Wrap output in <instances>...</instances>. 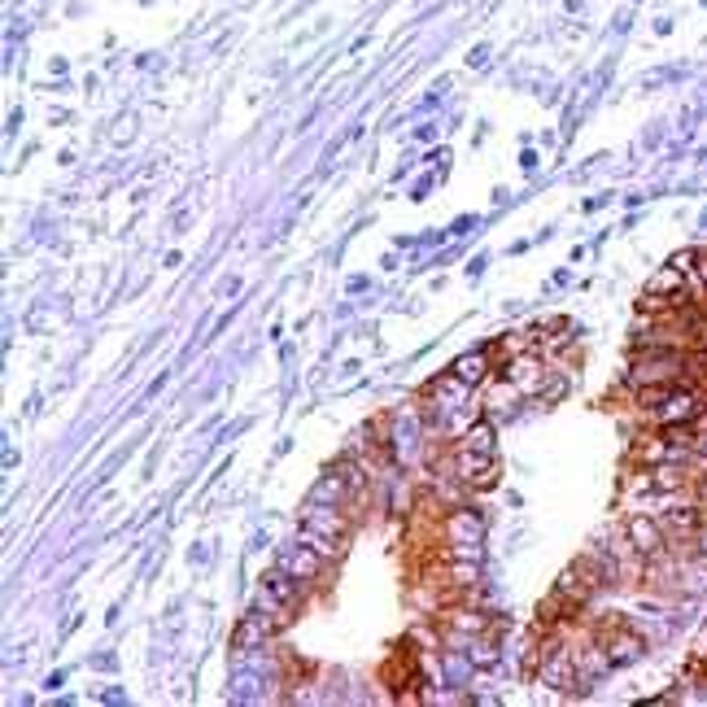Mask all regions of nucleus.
<instances>
[{"label":"nucleus","instance_id":"nucleus-1","mask_svg":"<svg viewBox=\"0 0 707 707\" xmlns=\"http://www.w3.org/2000/svg\"><path fill=\"white\" fill-rule=\"evenodd\" d=\"M686 358H690V350H673V345H646V350L633 354L629 389L681 385V380H686Z\"/></svg>","mask_w":707,"mask_h":707},{"label":"nucleus","instance_id":"nucleus-2","mask_svg":"<svg viewBox=\"0 0 707 707\" xmlns=\"http://www.w3.org/2000/svg\"><path fill=\"white\" fill-rule=\"evenodd\" d=\"M537 681L559 694L581 690V668H577V651L559 638V633H546V642L537 646Z\"/></svg>","mask_w":707,"mask_h":707},{"label":"nucleus","instance_id":"nucleus-3","mask_svg":"<svg viewBox=\"0 0 707 707\" xmlns=\"http://www.w3.org/2000/svg\"><path fill=\"white\" fill-rule=\"evenodd\" d=\"M450 463H454V481H459L463 489H489L498 481V454H481V450H467L454 441L450 450Z\"/></svg>","mask_w":707,"mask_h":707},{"label":"nucleus","instance_id":"nucleus-4","mask_svg":"<svg viewBox=\"0 0 707 707\" xmlns=\"http://www.w3.org/2000/svg\"><path fill=\"white\" fill-rule=\"evenodd\" d=\"M297 598H302V581H297L293 572L275 568V572H267V577H262L258 607H262V611H271L275 620H289V616H293V607H297Z\"/></svg>","mask_w":707,"mask_h":707},{"label":"nucleus","instance_id":"nucleus-5","mask_svg":"<svg viewBox=\"0 0 707 707\" xmlns=\"http://www.w3.org/2000/svg\"><path fill=\"white\" fill-rule=\"evenodd\" d=\"M598 642L607 646V655H611V664H616V668H625V664H633V659H642V651H646V638H642V633H633L620 616H611V620L598 625Z\"/></svg>","mask_w":707,"mask_h":707},{"label":"nucleus","instance_id":"nucleus-6","mask_svg":"<svg viewBox=\"0 0 707 707\" xmlns=\"http://www.w3.org/2000/svg\"><path fill=\"white\" fill-rule=\"evenodd\" d=\"M498 371L524 393V398H542V385H546V376H550L546 358H542V354H529V350H524V354H511Z\"/></svg>","mask_w":707,"mask_h":707},{"label":"nucleus","instance_id":"nucleus-7","mask_svg":"<svg viewBox=\"0 0 707 707\" xmlns=\"http://www.w3.org/2000/svg\"><path fill=\"white\" fill-rule=\"evenodd\" d=\"M625 537L633 542V550L646 559H655V555H668V533H664V524H659V515H646V511H633L629 520H625Z\"/></svg>","mask_w":707,"mask_h":707},{"label":"nucleus","instance_id":"nucleus-8","mask_svg":"<svg viewBox=\"0 0 707 707\" xmlns=\"http://www.w3.org/2000/svg\"><path fill=\"white\" fill-rule=\"evenodd\" d=\"M302 533L328 537V542H337V546L345 550V537H350V520H345L341 502H337V507H328V502H310L306 515H302Z\"/></svg>","mask_w":707,"mask_h":707},{"label":"nucleus","instance_id":"nucleus-9","mask_svg":"<svg viewBox=\"0 0 707 707\" xmlns=\"http://www.w3.org/2000/svg\"><path fill=\"white\" fill-rule=\"evenodd\" d=\"M328 555H319L315 546H306L302 537H297V546H284L280 550V568L284 572H293L297 581H306V585H315V581H323L328 577Z\"/></svg>","mask_w":707,"mask_h":707},{"label":"nucleus","instance_id":"nucleus-10","mask_svg":"<svg viewBox=\"0 0 707 707\" xmlns=\"http://www.w3.org/2000/svg\"><path fill=\"white\" fill-rule=\"evenodd\" d=\"M494 350H476V354H463V358H454V376H459V380H467V385H472V389H481V385H489V380H494Z\"/></svg>","mask_w":707,"mask_h":707},{"label":"nucleus","instance_id":"nucleus-11","mask_svg":"<svg viewBox=\"0 0 707 707\" xmlns=\"http://www.w3.org/2000/svg\"><path fill=\"white\" fill-rule=\"evenodd\" d=\"M703 520H707V515L699 507H668V511H659V524H664L668 542H690V537L699 533Z\"/></svg>","mask_w":707,"mask_h":707},{"label":"nucleus","instance_id":"nucleus-12","mask_svg":"<svg viewBox=\"0 0 707 707\" xmlns=\"http://www.w3.org/2000/svg\"><path fill=\"white\" fill-rule=\"evenodd\" d=\"M577 668H581V690L594 686L598 677H607L611 668H616V664H611V655H607V646L598 642V633H594V642L585 646V651H577Z\"/></svg>","mask_w":707,"mask_h":707},{"label":"nucleus","instance_id":"nucleus-13","mask_svg":"<svg viewBox=\"0 0 707 707\" xmlns=\"http://www.w3.org/2000/svg\"><path fill=\"white\" fill-rule=\"evenodd\" d=\"M271 629H275V616H271V611L262 616V607H258V611H249L241 625H236L232 642H236V646H258V642H267V638H271Z\"/></svg>","mask_w":707,"mask_h":707},{"label":"nucleus","instance_id":"nucleus-14","mask_svg":"<svg viewBox=\"0 0 707 707\" xmlns=\"http://www.w3.org/2000/svg\"><path fill=\"white\" fill-rule=\"evenodd\" d=\"M459 446L481 450V454H494V424H489V419H476V424L459 437Z\"/></svg>","mask_w":707,"mask_h":707},{"label":"nucleus","instance_id":"nucleus-15","mask_svg":"<svg viewBox=\"0 0 707 707\" xmlns=\"http://www.w3.org/2000/svg\"><path fill=\"white\" fill-rule=\"evenodd\" d=\"M446 625L459 629V633H481L485 616H481V611H446Z\"/></svg>","mask_w":707,"mask_h":707},{"label":"nucleus","instance_id":"nucleus-16","mask_svg":"<svg viewBox=\"0 0 707 707\" xmlns=\"http://www.w3.org/2000/svg\"><path fill=\"white\" fill-rule=\"evenodd\" d=\"M690 289L707 297V254H699V262H694V271H690Z\"/></svg>","mask_w":707,"mask_h":707},{"label":"nucleus","instance_id":"nucleus-17","mask_svg":"<svg viewBox=\"0 0 707 707\" xmlns=\"http://www.w3.org/2000/svg\"><path fill=\"white\" fill-rule=\"evenodd\" d=\"M668 262H673L677 271H686V275H690V271H694V262H699V249H681V254H673Z\"/></svg>","mask_w":707,"mask_h":707},{"label":"nucleus","instance_id":"nucleus-18","mask_svg":"<svg viewBox=\"0 0 707 707\" xmlns=\"http://www.w3.org/2000/svg\"><path fill=\"white\" fill-rule=\"evenodd\" d=\"M690 550H694V555H703V559H707V520L699 524V533L690 537Z\"/></svg>","mask_w":707,"mask_h":707},{"label":"nucleus","instance_id":"nucleus-19","mask_svg":"<svg viewBox=\"0 0 707 707\" xmlns=\"http://www.w3.org/2000/svg\"><path fill=\"white\" fill-rule=\"evenodd\" d=\"M694 489H699V498L707 502V463H703V472H699V476H694Z\"/></svg>","mask_w":707,"mask_h":707}]
</instances>
